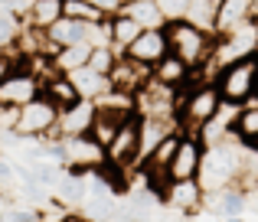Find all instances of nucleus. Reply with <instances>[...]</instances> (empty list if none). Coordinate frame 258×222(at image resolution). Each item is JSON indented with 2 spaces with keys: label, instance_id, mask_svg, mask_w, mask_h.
<instances>
[{
  "label": "nucleus",
  "instance_id": "1",
  "mask_svg": "<svg viewBox=\"0 0 258 222\" xmlns=\"http://www.w3.org/2000/svg\"><path fill=\"white\" fill-rule=\"evenodd\" d=\"M164 33H167L170 56H176L180 62H186L189 69H193L196 76L203 79V82H213L216 76H213V69H209V62H213L216 36H209V33L196 30V26L186 23V20H180V23H167Z\"/></svg>",
  "mask_w": 258,
  "mask_h": 222
},
{
  "label": "nucleus",
  "instance_id": "2",
  "mask_svg": "<svg viewBox=\"0 0 258 222\" xmlns=\"http://www.w3.org/2000/svg\"><path fill=\"white\" fill-rule=\"evenodd\" d=\"M219 105H222V98L213 82H203V85H193V89L180 92L176 95V124H180V134H193L196 137L213 121Z\"/></svg>",
  "mask_w": 258,
  "mask_h": 222
},
{
  "label": "nucleus",
  "instance_id": "3",
  "mask_svg": "<svg viewBox=\"0 0 258 222\" xmlns=\"http://www.w3.org/2000/svg\"><path fill=\"white\" fill-rule=\"evenodd\" d=\"M213 85H216V92H219L222 102L245 105L258 92V59L248 56V59H239V62L219 69L216 79H213Z\"/></svg>",
  "mask_w": 258,
  "mask_h": 222
},
{
  "label": "nucleus",
  "instance_id": "4",
  "mask_svg": "<svg viewBox=\"0 0 258 222\" xmlns=\"http://www.w3.org/2000/svg\"><path fill=\"white\" fill-rule=\"evenodd\" d=\"M255 52H258V20H248L245 26H239V30H232V33H226V36L216 39L209 69H213V76H216L219 69L239 62V59L255 56Z\"/></svg>",
  "mask_w": 258,
  "mask_h": 222
},
{
  "label": "nucleus",
  "instance_id": "5",
  "mask_svg": "<svg viewBox=\"0 0 258 222\" xmlns=\"http://www.w3.org/2000/svg\"><path fill=\"white\" fill-rule=\"evenodd\" d=\"M56 121H59V108L46 95H39V98H33L30 105L20 108L17 134L23 140H46L52 131H56Z\"/></svg>",
  "mask_w": 258,
  "mask_h": 222
},
{
  "label": "nucleus",
  "instance_id": "6",
  "mask_svg": "<svg viewBox=\"0 0 258 222\" xmlns=\"http://www.w3.org/2000/svg\"><path fill=\"white\" fill-rule=\"evenodd\" d=\"M39 95H43V82L30 69H13L0 82V108H23Z\"/></svg>",
  "mask_w": 258,
  "mask_h": 222
},
{
  "label": "nucleus",
  "instance_id": "7",
  "mask_svg": "<svg viewBox=\"0 0 258 222\" xmlns=\"http://www.w3.org/2000/svg\"><path fill=\"white\" fill-rule=\"evenodd\" d=\"M203 203H206V193H203L200 180H170L160 196V206L180 212V216H196L203 212Z\"/></svg>",
  "mask_w": 258,
  "mask_h": 222
},
{
  "label": "nucleus",
  "instance_id": "8",
  "mask_svg": "<svg viewBox=\"0 0 258 222\" xmlns=\"http://www.w3.org/2000/svg\"><path fill=\"white\" fill-rule=\"evenodd\" d=\"M203 154H206V147L200 144V137L183 134L180 144H176V154H173V160H170L167 177H170V180H196V177H200Z\"/></svg>",
  "mask_w": 258,
  "mask_h": 222
},
{
  "label": "nucleus",
  "instance_id": "9",
  "mask_svg": "<svg viewBox=\"0 0 258 222\" xmlns=\"http://www.w3.org/2000/svg\"><path fill=\"white\" fill-rule=\"evenodd\" d=\"M164 56H170L164 30H144L124 52V59H131V62H138V65H147V69H154Z\"/></svg>",
  "mask_w": 258,
  "mask_h": 222
},
{
  "label": "nucleus",
  "instance_id": "10",
  "mask_svg": "<svg viewBox=\"0 0 258 222\" xmlns=\"http://www.w3.org/2000/svg\"><path fill=\"white\" fill-rule=\"evenodd\" d=\"M66 154H69V167H76V170L82 173H95L105 167V147L95 144L92 134H82V137H66ZM66 167V170H69Z\"/></svg>",
  "mask_w": 258,
  "mask_h": 222
},
{
  "label": "nucleus",
  "instance_id": "11",
  "mask_svg": "<svg viewBox=\"0 0 258 222\" xmlns=\"http://www.w3.org/2000/svg\"><path fill=\"white\" fill-rule=\"evenodd\" d=\"M151 79L157 85H164V89H170V92H186V89H193V85H203L200 79H196V72L189 69L186 62H180L176 56L160 59V62L151 69Z\"/></svg>",
  "mask_w": 258,
  "mask_h": 222
},
{
  "label": "nucleus",
  "instance_id": "12",
  "mask_svg": "<svg viewBox=\"0 0 258 222\" xmlns=\"http://www.w3.org/2000/svg\"><path fill=\"white\" fill-rule=\"evenodd\" d=\"M147 82H151V69H147V65L131 62V59H124V56L114 62L111 76H108V85H111V92H118V95H127V98H134Z\"/></svg>",
  "mask_w": 258,
  "mask_h": 222
},
{
  "label": "nucleus",
  "instance_id": "13",
  "mask_svg": "<svg viewBox=\"0 0 258 222\" xmlns=\"http://www.w3.org/2000/svg\"><path fill=\"white\" fill-rule=\"evenodd\" d=\"M92 124H95V105L92 102H76L72 108H62L59 111V121H56V131L49 137H82V134H92Z\"/></svg>",
  "mask_w": 258,
  "mask_h": 222
},
{
  "label": "nucleus",
  "instance_id": "14",
  "mask_svg": "<svg viewBox=\"0 0 258 222\" xmlns=\"http://www.w3.org/2000/svg\"><path fill=\"white\" fill-rule=\"evenodd\" d=\"M248 20H255L252 13V0H219V13H216V30L213 36H226V33L245 26Z\"/></svg>",
  "mask_w": 258,
  "mask_h": 222
},
{
  "label": "nucleus",
  "instance_id": "15",
  "mask_svg": "<svg viewBox=\"0 0 258 222\" xmlns=\"http://www.w3.org/2000/svg\"><path fill=\"white\" fill-rule=\"evenodd\" d=\"M245 206H248L245 193L235 190V186H226V190H219V193H206L203 209H209L213 216H219V219H242Z\"/></svg>",
  "mask_w": 258,
  "mask_h": 222
},
{
  "label": "nucleus",
  "instance_id": "16",
  "mask_svg": "<svg viewBox=\"0 0 258 222\" xmlns=\"http://www.w3.org/2000/svg\"><path fill=\"white\" fill-rule=\"evenodd\" d=\"M85 39H88V26L79 23V20H69V17L56 20V23L46 30V43H49L52 52H56V49H69V46H79V43H85Z\"/></svg>",
  "mask_w": 258,
  "mask_h": 222
},
{
  "label": "nucleus",
  "instance_id": "17",
  "mask_svg": "<svg viewBox=\"0 0 258 222\" xmlns=\"http://www.w3.org/2000/svg\"><path fill=\"white\" fill-rule=\"evenodd\" d=\"M69 82L76 85V92H79V98L82 102H98V98H105L108 92H111V85H108V79L105 76H95L92 69H76V72H69Z\"/></svg>",
  "mask_w": 258,
  "mask_h": 222
},
{
  "label": "nucleus",
  "instance_id": "18",
  "mask_svg": "<svg viewBox=\"0 0 258 222\" xmlns=\"http://www.w3.org/2000/svg\"><path fill=\"white\" fill-rule=\"evenodd\" d=\"M62 4H66V0H33L30 13L23 17V26L46 33L56 20H62Z\"/></svg>",
  "mask_w": 258,
  "mask_h": 222
},
{
  "label": "nucleus",
  "instance_id": "19",
  "mask_svg": "<svg viewBox=\"0 0 258 222\" xmlns=\"http://www.w3.org/2000/svg\"><path fill=\"white\" fill-rule=\"evenodd\" d=\"M141 26L134 23L127 13H118V17H108V36H111V49L118 52V56H124L127 52V46L134 43V39L141 36Z\"/></svg>",
  "mask_w": 258,
  "mask_h": 222
},
{
  "label": "nucleus",
  "instance_id": "20",
  "mask_svg": "<svg viewBox=\"0 0 258 222\" xmlns=\"http://www.w3.org/2000/svg\"><path fill=\"white\" fill-rule=\"evenodd\" d=\"M43 95L49 98L59 111H62V108H72L76 102H82V98H79V92H76V85H72L69 76H62V72H52V76L43 82Z\"/></svg>",
  "mask_w": 258,
  "mask_h": 222
},
{
  "label": "nucleus",
  "instance_id": "21",
  "mask_svg": "<svg viewBox=\"0 0 258 222\" xmlns=\"http://www.w3.org/2000/svg\"><path fill=\"white\" fill-rule=\"evenodd\" d=\"M235 137L242 147H255L258 151V92L242 105L239 121H235Z\"/></svg>",
  "mask_w": 258,
  "mask_h": 222
},
{
  "label": "nucleus",
  "instance_id": "22",
  "mask_svg": "<svg viewBox=\"0 0 258 222\" xmlns=\"http://www.w3.org/2000/svg\"><path fill=\"white\" fill-rule=\"evenodd\" d=\"M88 56H92V46L88 43L69 46V49H56L52 52V69L62 72V76H69V72H76V69H85Z\"/></svg>",
  "mask_w": 258,
  "mask_h": 222
},
{
  "label": "nucleus",
  "instance_id": "23",
  "mask_svg": "<svg viewBox=\"0 0 258 222\" xmlns=\"http://www.w3.org/2000/svg\"><path fill=\"white\" fill-rule=\"evenodd\" d=\"M124 13L141 26V30H164V26H167L154 0H131V4L124 7Z\"/></svg>",
  "mask_w": 258,
  "mask_h": 222
},
{
  "label": "nucleus",
  "instance_id": "24",
  "mask_svg": "<svg viewBox=\"0 0 258 222\" xmlns=\"http://www.w3.org/2000/svg\"><path fill=\"white\" fill-rule=\"evenodd\" d=\"M216 13H219V0H189L186 23H193L196 30H203V33H209V36H213V30H216Z\"/></svg>",
  "mask_w": 258,
  "mask_h": 222
},
{
  "label": "nucleus",
  "instance_id": "25",
  "mask_svg": "<svg viewBox=\"0 0 258 222\" xmlns=\"http://www.w3.org/2000/svg\"><path fill=\"white\" fill-rule=\"evenodd\" d=\"M62 17H69V20H79V23H85V26H92V23H101V20H108L101 10H95L88 0H66L62 4Z\"/></svg>",
  "mask_w": 258,
  "mask_h": 222
},
{
  "label": "nucleus",
  "instance_id": "26",
  "mask_svg": "<svg viewBox=\"0 0 258 222\" xmlns=\"http://www.w3.org/2000/svg\"><path fill=\"white\" fill-rule=\"evenodd\" d=\"M118 59H121V56L111 49V46H98V49H92V56H88V69H92L95 76H105V79H108Z\"/></svg>",
  "mask_w": 258,
  "mask_h": 222
},
{
  "label": "nucleus",
  "instance_id": "27",
  "mask_svg": "<svg viewBox=\"0 0 258 222\" xmlns=\"http://www.w3.org/2000/svg\"><path fill=\"white\" fill-rule=\"evenodd\" d=\"M160 10V17H164V23H180V20H186V10H189V0H154Z\"/></svg>",
  "mask_w": 258,
  "mask_h": 222
},
{
  "label": "nucleus",
  "instance_id": "28",
  "mask_svg": "<svg viewBox=\"0 0 258 222\" xmlns=\"http://www.w3.org/2000/svg\"><path fill=\"white\" fill-rule=\"evenodd\" d=\"M88 4H92L95 10H101L105 17H118V13H124L127 0H88Z\"/></svg>",
  "mask_w": 258,
  "mask_h": 222
},
{
  "label": "nucleus",
  "instance_id": "29",
  "mask_svg": "<svg viewBox=\"0 0 258 222\" xmlns=\"http://www.w3.org/2000/svg\"><path fill=\"white\" fill-rule=\"evenodd\" d=\"M10 183H17V170L7 157H0V186H10Z\"/></svg>",
  "mask_w": 258,
  "mask_h": 222
},
{
  "label": "nucleus",
  "instance_id": "30",
  "mask_svg": "<svg viewBox=\"0 0 258 222\" xmlns=\"http://www.w3.org/2000/svg\"><path fill=\"white\" fill-rule=\"evenodd\" d=\"M154 222H180V219H167V216H164V219H154Z\"/></svg>",
  "mask_w": 258,
  "mask_h": 222
},
{
  "label": "nucleus",
  "instance_id": "31",
  "mask_svg": "<svg viewBox=\"0 0 258 222\" xmlns=\"http://www.w3.org/2000/svg\"><path fill=\"white\" fill-rule=\"evenodd\" d=\"M222 222H242V219H222Z\"/></svg>",
  "mask_w": 258,
  "mask_h": 222
}]
</instances>
